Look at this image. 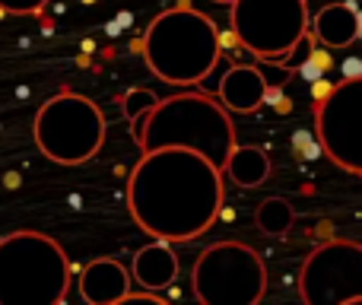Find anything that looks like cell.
<instances>
[{
    "label": "cell",
    "instance_id": "obj_1",
    "mask_svg": "<svg viewBox=\"0 0 362 305\" xmlns=\"http://www.w3.org/2000/svg\"><path fill=\"white\" fill-rule=\"evenodd\" d=\"M226 200L223 168L181 146L146 150L127 178V210L153 238L194 242L213 229Z\"/></svg>",
    "mask_w": 362,
    "mask_h": 305
},
{
    "label": "cell",
    "instance_id": "obj_2",
    "mask_svg": "<svg viewBox=\"0 0 362 305\" xmlns=\"http://www.w3.org/2000/svg\"><path fill=\"white\" fill-rule=\"evenodd\" d=\"M140 153L159 150V146H181L194 150L223 168L232 146L238 144L235 125L229 108L219 99L204 93H178L159 99L144 121L134 127Z\"/></svg>",
    "mask_w": 362,
    "mask_h": 305
},
{
    "label": "cell",
    "instance_id": "obj_3",
    "mask_svg": "<svg viewBox=\"0 0 362 305\" xmlns=\"http://www.w3.org/2000/svg\"><path fill=\"white\" fill-rule=\"evenodd\" d=\"M223 38L210 16L191 6L159 13L144 38L146 67L172 86H197L216 70Z\"/></svg>",
    "mask_w": 362,
    "mask_h": 305
},
{
    "label": "cell",
    "instance_id": "obj_4",
    "mask_svg": "<svg viewBox=\"0 0 362 305\" xmlns=\"http://www.w3.org/2000/svg\"><path fill=\"white\" fill-rule=\"evenodd\" d=\"M70 287V261L45 232L0 238V305H61Z\"/></svg>",
    "mask_w": 362,
    "mask_h": 305
},
{
    "label": "cell",
    "instance_id": "obj_5",
    "mask_svg": "<svg viewBox=\"0 0 362 305\" xmlns=\"http://www.w3.org/2000/svg\"><path fill=\"white\" fill-rule=\"evenodd\" d=\"M105 115L93 99L80 93H57L38 108L32 134L42 156L57 166L89 162L105 144Z\"/></svg>",
    "mask_w": 362,
    "mask_h": 305
},
{
    "label": "cell",
    "instance_id": "obj_6",
    "mask_svg": "<svg viewBox=\"0 0 362 305\" xmlns=\"http://www.w3.org/2000/svg\"><path fill=\"white\" fill-rule=\"evenodd\" d=\"M191 289L204 305H257L267 293V264L245 242H216L194 261Z\"/></svg>",
    "mask_w": 362,
    "mask_h": 305
},
{
    "label": "cell",
    "instance_id": "obj_7",
    "mask_svg": "<svg viewBox=\"0 0 362 305\" xmlns=\"http://www.w3.org/2000/svg\"><path fill=\"white\" fill-rule=\"evenodd\" d=\"M232 35L261 61L280 64L312 32L308 0H232Z\"/></svg>",
    "mask_w": 362,
    "mask_h": 305
},
{
    "label": "cell",
    "instance_id": "obj_8",
    "mask_svg": "<svg viewBox=\"0 0 362 305\" xmlns=\"http://www.w3.org/2000/svg\"><path fill=\"white\" fill-rule=\"evenodd\" d=\"M299 293L308 305H359L362 302V245L331 238L302 261Z\"/></svg>",
    "mask_w": 362,
    "mask_h": 305
},
{
    "label": "cell",
    "instance_id": "obj_9",
    "mask_svg": "<svg viewBox=\"0 0 362 305\" xmlns=\"http://www.w3.org/2000/svg\"><path fill=\"white\" fill-rule=\"evenodd\" d=\"M315 134L334 166L362 178V74L325 93L315 112Z\"/></svg>",
    "mask_w": 362,
    "mask_h": 305
},
{
    "label": "cell",
    "instance_id": "obj_10",
    "mask_svg": "<svg viewBox=\"0 0 362 305\" xmlns=\"http://www.w3.org/2000/svg\"><path fill=\"white\" fill-rule=\"evenodd\" d=\"M267 89H270V76L264 74L255 64H238L229 67L226 76L216 86V99L223 102L229 112L238 115H251L267 102Z\"/></svg>",
    "mask_w": 362,
    "mask_h": 305
},
{
    "label": "cell",
    "instance_id": "obj_11",
    "mask_svg": "<svg viewBox=\"0 0 362 305\" xmlns=\"http://www.w3.org/2000/svg\"><path fill=\"white\" fill-rule=\"evenodd\" d=\"M131 270L115 258H95L80 274V296L89 305H118L131 293Z\"/></svg>",
    "mask_w": 362,
    "mask_h": 305
},
{
    "label": "cell",
    "instance_id": "obj_12",
    "mask_svg": "<svg viewBox=\"0 0 362 305\" xmlns=\"http://www.w3.org/2000/svg\"><path fill=\"white\" fill-rule=\"evenodd\" d=\"M131 277L146 293H163V289H169L178 277V255L172 251V242L153 238L150 245H144V248L134 255Z\"/></svg>",
    "mask_w": 362,
    "mask_h": 305
},
{
    "label": "cell",
    "instance_id": "obj_13",
    "mask_svg": "<svg viewBox=\"0 0 362 305\" xmlns=\"http://www.w3.org/2000/svg\"><path fill=\"white\" fill-rule=\"evenodd\" d=\"M312 35L318 38L325 48L344 51L353 42H359V13L353 4H327L315 13L312 19Z\"/></svg>",
    "mask_w": 362,
    "mask_h": 305
},
{
    "label": "cell",
    "instance_id": "obj_14",
    "mask_svg": "<svg viewBox=\"0 0 362 305\" xmlns=\"http://www.w3.org/2000/svg\"><path fill=\"white\" fill-rule=\"evenodd\" d=\"M223 175H229L238 188H257L270 178V156L261 146H242L235 144L223 166Z\"/></svg>",
    "mask_w": 362,
    "mask_h": 305
},
{
    "label": "cell",
    "instance_id": "obj_15",
    "mask_svg": "<svg viewBox=\"0 0 362 305\" xmlns=\"http://www.w3.org/2000/svg\"><path fill=\"white\" fill-rule=\"evenodd\" d=\"M296 223V210L286 197H267L257 204L255 210V226L264 236H286Z\"/></svg>",
    "mask_w": 362,
    "mask_h": 305
},
{
    "label": "cell",
    "instance_id": "obj_16",
    "mask_svg": "<svg viewBox=\"0 0 362 305\" xmlns=\"http://www.w3.org/2000/svg\"><path fill=\"white\" fill-rule=\"evenodd\" d=\"M156 102H159V96L153 93V89H131V93L124 96L121 105H124V118L131 121V131L150 115V108L156 105Z\"/></svg>",
    "mask_w": 362,
    "mask_h": 305
},
{
    "label": "cell",
    "instance_id": "obj_17",
    "mask_svg": "<svg viewBox=\"0 0 362 305\" xmlns=\"http://www.w3.org/2000/svg\"><path fill=\"white\" fill-rule=\"evenodd\" d=\"M45 4H48V0H0V10L16 13V16H32V13H38Z\"/></svg>",
    "mask_w": 362,
    "mask_h": 305
},
{
    "label": "cell",
    "instance_id": "obj_18",
    "mask_svg": "<svg viewBox=\"0 0 362 305\" xmlns=\"http://www.w3.org/2000/svg\"><path fill=\"white\" fill-rule=\"evenodd\" d=\"M359 42H362V13H359Z\"/></svg>",
    "mask_w": 362,
    "mask_h": 305
},
{
    "label": "cell",
    "instance_id": "obj_19",
    "mask_svg": "<svg viewBox=\"0 0 362 305\" xmlns=\"http://www.w3.org/2000/svg\"><path fill=\"white\" fill-rule=\"evenodd\" d=\"M213 4H226V6H229V4H232V0H213Z\"/></svg>",
    "mask_w": 362,
    "mask_h": 305
}]
</instances>
